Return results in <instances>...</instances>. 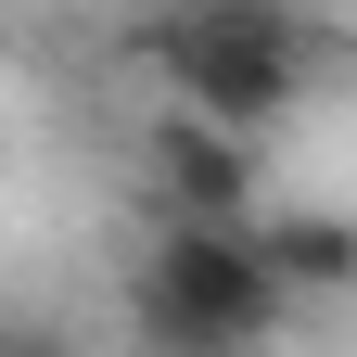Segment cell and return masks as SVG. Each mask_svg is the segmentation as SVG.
<instances>
[{
	"label": "cell",
	"mask_w": 357,
	"mask_h": 357,
	"mask_svg": "<svg viewBox=\"0 0 357 357\" xmlns=\"http://www.w3.org/2000/svg\"><path fill=\"white\" fill-rule=\"evenodd\" d=\"M255 230H268V268H281V281H294V306L306 294H357V230H344V217H255Z\"/></svg>",
	"instance_id": "cell-4"
},
{
	"label": "cell",
	"mask_w": 357,
	"mask_h": 357,
	"mask_svg": "<svg viewBox=\"0 0 357 357\" xmlns=\"http://www.w3.org/2000/svg\"><path fill=\"white\" fill-rule=\"evenodd\" d=\"M13 357H77V344L64 332H13Z\"/></svg>",
	"instance_id": "cell-5"
},
{
	"label": "cell",
	"mask_w": 357,
	"mask_h": 357,
	"mask_svg": "<svg viewBox=\"0 0 357 357\" xmlns=\"http://www.w3.org/2000/svg\"><path fill=\"white\" fill-rule=\"evenodd\" d=\"M141 52H153V77H166L192 115L243 128V141H255V128H281V115L306 102V77H319L294 0H178Z\"/></svg>",
	"instance_id": "cell-2"
},
{
	"label": "cell",
	"mask_w": 357,
	"mask_h": 357,
	"mask_svg": "<svg viewBox=\"0 0 357 357\" xmlns=\"http://www.w3.org/2000/svg\"><path fill=\"white\" fill-rule=\"evenodd\" d=\"M141 178H153V204H166V230H255V141L217 128V115H192V102L153 115Z\"/></svg>",
	"instance_id": "cell-3"
},
{
	"label": "cell",
	"mask_w": 357,
	"mask_h": 357,
	"mask_svg": "<svg viewBox=\"0 0 357 357\" xmlns=\"http://www.w3.org/2000/svg\"><path fill=\"white\" fill-rule=\"evenodd\" d=\"M294 319V281L268 268V230H166L128 268V332L153 357H268Z\"/></svg>",
	"instance_id": "cell-1"
}]
</instances>
